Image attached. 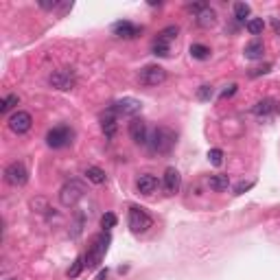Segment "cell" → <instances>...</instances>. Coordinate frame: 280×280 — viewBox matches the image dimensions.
Returning <instances> with one entry per match:
<instances>
[{
  "label": "cell",
  "instance_id": "cell-1",
  "mask_svg": "<svg viewBox=\"0 0 280 280\" xmlns=\"http://www.w3.org/2000/svg\"><path fill=\"white\" fill-rule=\"evenodd\" d=\"M110 232L103 230L101 234H97L92 239V245L88 247V252L86 256H83V260H86V267L88 269H94V267H99L101 265V260H103V256L107 252V245H110Z\"/></svg>",
  "mask_w": 280,
  "mask_h": 280
},
{
  "label": "cell",
  "instance_id": "cell-2",
  "mask_svg": "<svg viewBox=\"0 0 280 280\" xmlns=\"http://www.w3.org/2000/svg\"><path fill=\"white\" fill-rule=\"evenodd\" d=\"M175 140L177 136L173 129L169 127H156L151 134H149V149H151L153 153H169L171 149L175 147Z\"/></svg>",
  "mask_w": 280,
  "mask_h": 280
},
{
  "label": "cell",
  "instance_id": "cell-3",
  "mask_svg": "<svg viewBox=\"0 0 280 280\" xmlns=\"http://www.w3.org/2000/svg\"><path fill=\"white\" fill-rule=\"evenodd\" d=\"M83 195H86V186H83L79 180H70L59 188V201H62L64 208L77 206L83 199Z\"/></svg>",
  "mask_w": 280,
  "mask_h": 280
},
{
  "label": "cell",
  "instance_id": "cell-4",
  "mask_svg": "<svg viewBox=\"0 0 280 280\" xmlns=\"http://www.w3.org/2000/svg\"><path fill=\"white\" fill-rule=\"evenodd\" d=\"M127 223H129V228H132V232H136V234H142V232H147L149 228H153V219L149 217V212L145 210V208H138V206L129 208Z\"/></svg>",
  "mask_w": 280,
  "mask_h": 280
},
{
  "label": "cell",
  "instance_id": "cell-5",
  "mask_svg": "<svg viewBox=\"0 0 280 280\" xmlns=\"http://www.w3.org/2000/svg\"><path fill=\"white\" fill-rule=\"evenodd\" d=\"M75 138V132L68 127V125H59V127H53L49 134H46V145L51 149H64L68 147Z\"/></svg>",
  "mask_w": 280,
  "mask_h": 280
},
{
  "label": "cell",
  "instance_id": "cell-6",
  "mask_svg": "<svg viewBox=\"0 0 280 280\" xmlns=\"http://www.w3.org/2000/svg\"><path fill=\"white\" fill-rule=\"evenodd\" d=\"M110 110L114 112V114L121 118V116H125V118H136V114L142 110V103L138 99H132V97H125V99H118V101H114V103L110 105Z\"/></svg>",
  "mask_w": 280,
  "mask_h": 280
},
{
  "label": "cell",
  "instance_id": "cell-7",
  "mask_svg": "<svg viewBox=\"0 0 280 280\" xmlns=\"http://www.w3.org/2000/svg\"><path fill=\"white\" fill-rule=\"evenodd\" d=\"M138 81L142 83V86H160V83L166 81V70L162 66H158V64H149V66H145L138 73Z\"/></svg>",
  "mask_w": 280,
  "mask_h": 280
},
{
  "label": "cell",
  "instance_id": "cell-8",
  "mask_svg": "<svg viewBox=\"0 0 280 280\" xmlns=\"http://www.w3.org/2000/svg\"><path fill=\"white\" fill-rule=\"evenodd\" d=\"M5 180H7V184H11V186H25L29 182L27 166L22 162H11L7 169H5Z\"/></svg>",
  "mask_w": 280,
  "mask_h": 280
},
{
  "label": "cell",
  "instance_id": "cell-9",
  "mask_svg": "<svg viewBox=\"0 0 280 280\" xmlns=\"http://www.w3.org/2000/svg\"><path fill=\"white\" fill-rule=\"evenodd\" d=\"M49 83L57 90H73L75 83H77V77L73 70L68 68H62V70H55L51 77H49Z\"/></svg>",
  "mask_w": 280,
  "mask_h": 280
},
{
  "label": "cell",
  "instance_id": "cell-10",
  "mask_svg": "<svg viewBox=\"0 0 280 280\" xmlns=\"http://www.w3.org/2000/svg\"><path fill=\"white\" fill-rule=\"evenodd\" d=\"M7 125H9V129H11V132H14V134L22 136V134H27L29 129H31V125H33V118H31V114H29V112H22V110H18L16 114H11V116H9Z\"/></svg>",
  "mask_w": 280,
  "mask_h": 280
},
{
  "label": "cell",
  "instance_id": "cell-11",
  "mask_svg": "<svg viewBox=\"0 0 280 280\" xmlns=\"http://www.w3.org/2000/svg\"><path fill=\"white\" fill-rule=\"evenodd\" d=\"M112 31H114V35L116 38H121V40H134V38H138V35L142 33V27L134 25V22H129V20H121V22H116V25L112 27Z\"/></svg>",
  "mask_w": 280,
  "mask_h": 280
},
{
  "label": "cell",
  "instance_id": "cell-12",
  "mask_svg": "<svg viewBox=\"0 0 280 280\" xmlns=\"http://www.w3.org/2000/svg\"><path fill=\"white\" fill-rule=\"evenodd\" d=\"M127 129H129V136H132V140L136 145H147L149 142V129H147V123L142 121V118H132Z\"/></svg>",
  "mask_w": 280,
  "mask_h": 280
},
{
  "label": "cell",
  "instance_id": "cell-13",
  "mask_svg": "<svg viewBox=\"0 0 280 280\" xmlns=\"http://www.w3.org/2000/svg\"><path fill=\"white\" fill-rule=\"evenodd\" d=\"M164 190H166V195H175L177 190H180L182 186V175H180V171L173 169V166H169V169L164 171Z\"/></svg>",
  "mask_w": 280,
  "mask_h": 280
},
{
  "label": "cell",
  "instance_id": "cell-14",
  "mask_svg": "<svg viewBox=\"0 0 280 280\" xmlns=\"http://www.w3.org/2000/svg\"><path fill=\"white\" fill-rule=\"evenodd\" d=\"M101 129H103L105 138H114L116 129H118V116L107 107L105 114H101Z\"/></svg>",
  "mask_w": 280,
  "mask_h": 280
},
{
  "label": "cell",
  "instance_id": "cell-15",
  "mask_svg": "<svg viewBox=\"0 0 280 280\" xmlns=\"http://www.w3.org/2000/svg\"><path fill=\"white\" fill-rule=\"evenodd\" d=\"M136 188H138V193L140 195H153L158 190V177L156 175H151V173H145V175H140L138 180H136Z\"/></svg>",
  "mask_w": 280,
  "mask_h": 280
},
{
  "label": "cell",
  "instance_id": "cell-16",
  "mask_svg": "<svg viewBox=\"0 0 280 280\" xmlns=\"http://www.w3.org/2000/svg\"><path fill=\"white\" fill-rule=\"evenodd\" d=\"M195 22H197L201 29H208V27H212L214 22H217V14H214V9H210L206 5L204 9H199L197 14H195Z\"/></svg>",
  "mask_w": 280,
  "mask_h": 280
},
{
  "label": "cell",
  "instance_id": "cell-17",
  "mask_svg": "<svg viewBox=\"0 0 280 280\" xmlns=\"http://www.w3.org/2000/svg\"><path fill=\"white\" fill-rule=\"evenodd\" d=\"M280 107H278V103L273 99H263V101H258L254 107H252V112L256 116H271L273 112H278Z\"/></svg>",
  "mask_w": 280,
  "mask_h": 280
},
{
  "label": "cell",
  "instance_id": "cell-18",
  "mask_svg": "<svg viewBox=\"0 0 280 280\" xmlns=\"http://www.w3.org/2000/svg\"><path fill=\"white\" fill-rule=\"evenodd\" d=\"M263 53H265V44L260 40H254V42H249V44L243 49V55H245V59H260L263 57Z\"/></svg>",
  "mask_w": 280,
  "mask_h": 280
},
{
  "label": "cell",
  "instance_id": "cell-19",
  "mask_svg": "<svg viewBox=\"0 0 280 280\" xmlns=\"http://www.w3.org/2000/svg\"><path fill=\"white\" fill-rule=\"evenodd\" d=\"M208 186L214 193H223V190H228L230 186V177L223 175V173H217V175H210V180H208Z\"/></svg>",
  "mask_w": 280,
  "mask_h": 280
},
{
  "label": "cell",
  "instance_id": "cell-20",
  "mask_svg": "<svg viewBox=\"0 0 280 280\" xmlns=\"http://www.w3.org/2000/svg\"><path fill=\"white\" fill-rule=\"evenodd\" d=\"M151 51H153V55L156 57H169L171 55V44L169 42H164V40H160V38H156L153 40Z\"/></svg>",
  "mask_w": 280,
  "mask_h": 280
},
{
  "label": "cell",
  "instance_id": "cell-21",
  "mask_svg": "<svg viewBox=\"0 0 280 280\" xmlns=\"http://www.w3.org/2000/svg\"><path fill=\"white\" fill-rule=\"evenodd\" d=\"M245 29H247V33L249 35H260L265 31V22H263V18H249V20L245 22Z\"/></svg>",
  "mask_w": 280,
  "mask_h": 280
},
{
  "label": "cell",
  "instance_id": "cell-22",
  "mask_svg": "<svg viewBox=\"0 0 280 280\" xmlns=\"http://www.w3.org/2000/svg\"><path fill=\"white\" fill-rule=\"evenodd\" d=\"M86 177H88V182H92V184H103L105 182V171L99 169V166H88Z\"/></svg>",
  "mask_w": 280,
  "mask_h": 280
},
{
  "label": "cell",
  "instance_id": "cell-23",
  "mask_svg": "<svg viewBox=\"0 0 280 280\" xmlns=\"http://www.w3.org/2000/svg\"><path fill=\"white\" fill-rule=\"evenodd\" d=\"M188 53H190V57L193 59H208L210 57V49L204 46V44H190Z\"/></svg>",
  "mask_w": 280,
  "mask_h": 280
},
{
  "label": "cell",
  "instance_id": "cell-24",
  "mask_svg": "<svg viewBox=\"0 0 280 280\" xmlns=\"http://www.w3.org/2000/svg\"><path fill=\"white\" fill-rule=\"evenodd\" d=\"M252 9H249L247 3H236L234 5V20L236 22H245V18H249Z\"/></svg>",
  "mask_w": 280,
  "mask_h": 280
},
{
  "label": "cell",
  "instance_id": "cell-25",
  "mask_svg": "<svg viewBox=\"0 0 280 280\" xmlns=\"http://www.w3.org/2000/svg\"><path fill=\"white\" fill-rule=\"evenodd\" d=\"M20 103V99H18V94H9V97H5L3 99V103H0V112L3 114H7V112H11L14 107Z\"/></svg>",
  "mask_w": 280,
  "mask_h": 280
},
{
  "label": "cell",
  "instance_id": "cell-26",
  "mask_svg": "<svg viewBox=\"0 0 280 280\" xmlns=\"http://www.w3.org/2000/svg\"><path fill=\"white\" fill-rule=\"evenodd\" d=\"M177 33H180V29H177V27H166V29H162V31L158 33V38H160V40H164V42H169V44H171V42H173V40L177 38Z\"/></svg>",
  "mask_w": 280,
  "mask_h": 280
},
{
  "label": "cell",
  "instance_id": "cell-27",
  "mask_svg": "<svg viewBox=\"0 0 280 280\" xmlns=\"http://www.w3.org/2000/svg\"><path fill=\"white\" fill-rule=\"evenodd\" d=\"M116 221H118V219H116V214H114V212H105L103 217H101V228L110 232V230L116 225Z\"/></svg>",
  "mask_w": 280,
  "mask_h": 280
},
{
  "label": "cell",
  "instance_id": "cell-28",
  "mask_svg": "<svg viewBox=\"0 0 280 280\" xmlns=\"http://www.w3.org/2000/svg\"><path fill=\"white\" fill-rule=\"evenodd\" d=\"M214 97V90H212V86H199V90H197V99L199 101H210Z\"/></svg>",
  "mask_w": 280,
  "mask_h": 280
},
{
  "label": "cell",
  "instance_id": "cell-29",
  "mask_svg": "<svg viewBox=\"0 0 280 280\" xmlns=\"http://www.w3.org/2000/svg\"><path fill=\"white\" fill-rule=\"evenodd\" d=\"M208 158H210V162L214 166H219L223 162V151H221V149H210V151H208Z\"/></svg>",
  "mask_w": 280,
  "mask_h": 280
},
{
  "label": "cell",
  "instance_id": "cell-30",
  "mask_svg": "<svg viewBox=\"0 0 280 280\" xmlns=\"http://www.w3.org/2000/svg\"><path fill=\"white\" fill-rule=\"evenodd\" d=\"M83 267H86V260H83V258H77L75 265H73V269H68V278H77V276L81 273Z\"/></svg>",
  "mask_w": 280,
  "mask_h": 280
},
{
  "label": "cell",
  "instance_id": "cell-31",
  "mask_svg": "<svg viewBox=\"0 0 280 280\" xmlns=\"http://www.w3.org/2000/svg\"><path fill=\"white\" fill-rule=\"evenodd\" d=\"M254 186V182H239L234 186V195H241V193H245V190H249Z\"/></svg>",
  "mask_w": 280,
  "mask_h": 280
},
{
  "label": "cell",
  "instance_id": "cell-32",
  "mask_svg": "<svg viewBox=\"0 0 280 280\" xmlns=\"http://www.w3.org/2000/svg\"><path fill=\"white\" fill-rule=\"evenodd\" d=\"M236 88H239L236 83H230V86L221 92V99H230V97H234V94H236Z\"/></svg>",
  "mask_w": 280,
  "mask_h": 280
},
{
  "label": "cell",
  "instance_id": "cell-33",
  "mask_svg": "<svg viewBox=\"0 0 280 280\" xmlns=\"http://www.w3.org/2000/svg\"><path fill=\"white\" fill-rule=\"evenodd\" d=\"M57 5H59L57 0H53V3H40V7H42V9H55Z\"/></svg>",
  "mask_w": 280,
  "mask_h": 280
},
{
  "label": "cell",
  "instance_id": "cell-34",
  "mask_svg": "<svg viewBox=\"0 0 280 280\" xmlns=\"http://www.w3.org/2000/svg\"><path fill=\"white\" fill-rule=\"evenodd\" d=\"M271 25H273V31L280 33V20H278V18H273V20H271Z\"/></svg>",
  "mask_w": 280,
  "mask_h": 280
},
{
  "label": "cell",
  "instance_id": "cell-35",
  "mask_svg": "<svg viewBox=\"0 0 280 280\" xmlns=\"http://www.w3.org/2000/svg\"><path fill=\"white\" fill-rule=\"evenodd\" d=\"M107 278V269H103V271H99V276H97V280H105Z\"/></svg>",
  "mask_w": 280,
  "mask_h": 280
}]
</instances>
